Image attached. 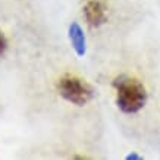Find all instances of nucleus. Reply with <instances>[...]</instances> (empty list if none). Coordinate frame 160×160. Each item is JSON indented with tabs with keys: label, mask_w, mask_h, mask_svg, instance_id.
Instances as JSON below:
<instances>
[{
	"label": "nucleus",
	"mask_w": 160,
	"mask_h": 160,
	"mask_svg": "<svg viewBox=\"0 0 160 160\" xmlns=\"http://www.w3.org/2000/svg\"><path fill=\"white\" fill-rule=\"evenodd\" d=\"M116 90V104L123 113L132 115L140 112L147 103V90L137 78L119 75L113 81Z\"/></svg>",
	"instance_id": "obj_1"
},
{
	"label": "nucleus",
	"mask_w": 160,
	"mask_h": 160,
	"mask_svg": "<svg viewBox=\"0 0 160 160\" xmlns=\"http://www.w3.org/2000/svg\"><path fill=\"white\" fill-rule=\"evenodd\" d=\"M60 97L75 106H85L94 97V88L75 75H63L58 81Z\"/></svg>",
	"instance_id": "obj_2"
},
{
	"label": "nucleus",
	"mask_w": 160,
	"mask_h": 160,
	"mask_svg": "<svg viewBox=\"0 0 160 160\" xmlns=\"http://www.w3.org/2000/svg\"><path fill=\"white\" fill-rule=\"evenodd\" d=\"M84 16L90 27H102L107 22V6L103 0H88L84 5Z\"/></svg>",
	"instance_id": "obj_3"
},
{
	"label": "nucleus",
	"mask_w": 160,
	"mask_h": 160,
	"mask_svg": "<svg viewBox=\"0 0 160 160\" xmlns=\"http://www.w3.org/2000/svg\"><path fill=\"white\" fill-rule=\"evenodd\" d=\"M68 35H69L71 46H72L73 52L77 53V56H79V58L85 56V52H87V40H85V34H84L82 28L79 27V24L72 22V24L69 25Z\"/></svg>",
	"instance_id": "obj_4"
},
{
	"label": "nucleus",
	"mask_w": 160,
	"mask_h": 160,
	"mask_svg": "<svg viewBox=\"0 0 160 160\" xmlns=\"http://www.w3.org/2000/svg\"><path fill=\"white\" fill-rule=\"evenodd\" d=\"M6 49H8V40H6L5 34L0 31V56L5 53Z\"/></svg>",
	"instance_id": "obj_5"
},
{
	"label": "nucleus",
	"mask_w": 160,
	"mask_h": 160,
	"mask_svg": "<svg viewBox=\"0 0 160 160\" xmlns=\"http://www.w3.org/2000/svg\"><path fill=\"white\" fill-rule=\"evenodd\" d=\"M125 159L126 160H141V159H142V156L137 154V153H129V154L125 156Z\"/></svg>",
	"instance_id": "obj_6"
}]
</instances>
